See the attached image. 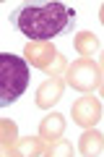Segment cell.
I'll return each instance as SVG.
<instances>
[{
	"mask_svg": "<svg viewBox=\"0 0 104 157\" xmlns=\"http://www.w3.org/2000/svg\"><path fill=\"white\" fill-rule=\"evenodd\" d=\"M76 50L81 52L83 58H86V55H94V52L99 50V39L94 37L91 32H81V34L76 37Z\"/></svg>",
	"mask_w": 104,
	"mask_h": 157,
	"instance_id": "cell-8",
	"label": "cell"
},
{
	"mask_svg": "<svg viewBox=\"0 0 104 157\" xmlns=\"http://www.w3.org/2000/svg\"><path fill=\"white\" fill-rule=\"evenodd\" d=\"M18 152L21 155H42L44 152V147H42V136H23L21 139V144H18Z\"/></svg>",
	"mask_w": 104,
	"mask_h": 157,
	"instance_id": "cell-9",
	"label": "cell"
},
{
	"mask_svg": "<svg viewBox=\"0 0 104 157\" xmlns=\"http://www.w3.org/2000/svg\"><path fill=\"white\" fill-rule=\"evenodd\" d=\"M63 134H65V118L60 113L47 115L42 121V126H39V136L44 141H57V139H63Z\"/></svg>",
	"mask_w": 104,
	"mask_h": 157,
	"instance_id": "cell-6",
	"label": "cell"
},
{
	"mask_svg": "<svg viewBox=\"0 0 104 157\" xmlns=\"http://www.w3.org/2000/svg\"><path fill=\"white\" fill-rule=\"evenodd\" d=\"M63 92H65V81H63L60 76L47 78V81L37 89V105L42 107V110H49V107L63 97Z\"/></svg>",
	"mask_w": 104,
	"mask_h": 157,
	"instance_id": "cell-5",
	"label": "cell"
},
{
	"mask_svg": "<svg viewBox=\"0 0 104 157\" xmlns=\"http://www.w3.org/2000/svg\"><path fill=\"white\" fill-rule=\"evenodd\" d=\"M31 78L26 58L13 52H0V107H11L16 100H21Z\"/></svg>",
	"mask_w": 104,
	"mask_h": 157,
	"instance_id": "cell-2",
	"label": "cell"
},
{
	"mask_svg": "<svg viewBox=\"0 0 104 157\" xmlns=\"http://www.w3.org/2000/svg\"><path fill=\"white\" fill-rule=\"evenodd\" d=\"M78 152L81 155H102L104 152V136L99 134V131H86V134L81 136V147H78Z\"/></svg>",
	"mask_w": 104,
	"mask_h": 157,
	"instance_id": "cell-7",
	"label": "cell"
},
{
	"mask_svg": "<svg viewBox=\"0 0 104 157\" xmlns=\"http://www.w3.org/2000/svg\"><path fill=\"white\" fill-rule=\"evenodd\" d=\"M11 26L23 37L47 42V39L70 34L76 29V11L65 3H26L11 13Z\"/></svg>",
	"mask_w": 104,
	"mask_h": 157,
	"instance_id": "cell-1",
	"label": "cell"
},
{
	"mask_svg": "<svg viewBox=\"0 0 104 157\" xmlns=\"http://www.w3.org/2000/svg\"><path fill=\"white\" fill-rule=\"evenodd\" d=\"M70 86L76 89H96L99 86V68L91 60H81L70 68Z\"/></svg>",
	"mask_w": 104,
	"mask_h": 157,
	"instance_id": "cell-4",
	"label": "cell"
},
{
	"mask_svg": "<svg viewBox=\"0 0 104 157\" xmlns=\"http://www.w3.org/2000/svg\"><path fill=\"white\" fill-rule=\"evenodd\" d=\"M52 155H73V149L68 144H63V147H55V149H52Z\"/></svg>",
	"mask_w": 104,
	"mask_h": 157,
	"instance_id": "cell-10",
	"label": "cell"
},
{
	"mask_svg": "<svg viewBox=\"0 0 104 157\" xmlns=\"http://www.w3.org/2000/svg\"><path fill=\"white\" fill-rule=\"evenodd\" d=\"M73 121H76L78 126H94L99 123V118H102V105H99L96 97H81V100H76V105H73L70 110Z\"/></svg>",
	"mask_w": 104,
	"mask_h": 157,
	"instance_id": "cell-3",
	"label": "cell"
}]
</instances>
